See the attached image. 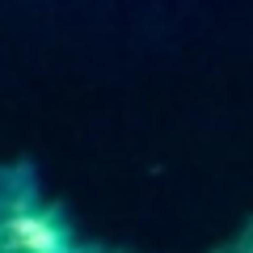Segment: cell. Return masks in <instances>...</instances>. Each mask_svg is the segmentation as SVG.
<instances>
[{
	"label": "cell",
	"mask_w": 253,
	"mask_h": 253,
	"mask_svg": "<svg viewBox=\"0 0 253 253\" xmlns=\"http://www.w3.org/2000/svg\"><path fill=\"white\" fill-rule=\"evenodd\" d=\"M17 236H21V245H26L30 253H68L63 249V236L38 215L34 219H17Z\"/></svg>",
	"instance_id": "6da1fadb"
}]
</instances>
